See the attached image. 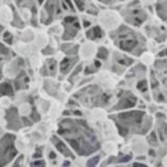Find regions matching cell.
Returning a JSON list of instances; mask_svg holds the SVG:
<instances>
[{"label":"cell","mask_w":167,"mask_h":167,"mask_svg":"<svg viewBox=\"0 0 167 167\" xmlns=\"http://www.w3.org/2000/svg\"><path fill=\"white\" fill-rule=\"evenodd\" d=\"M149 155H155V151H154V150H150V151H149Z\"/></svg>","instance_id":"18"},{"label":"cell","mask_w":167,"mask_h":167,"mask_svg":"<svg viewBox=\"0 0 167 167\" xmlns=\"http://www.w3.org/2000/svg\"><path fill=\"white\" fill-rule=\"evenodd\" d=\"M71 66V62L69 58H65V60L62 62V64H61V70L63 71V72H66V71L70 68Z\"/></svg>","instance_id":"6"},{"label":"cell","mask_w":167,"mask_h":167,"mask_svg":"<svg viewBox=\"0 0 167 167\" xmlns=\"http://www.w3.org/2000/svg\"><path fill=\"white\" fill-rule=\"evenodd\" d=\"M136 98L133 96L132 94L128 95V97H126V98H123V99L121 100L120 102H119L118 104H117V109H126V108H132L135 106L136 104Z\"/></svg>","instance_id":"2"},{"label":"cell","mask_w":167,"mask_h":167,"mask_svg":"<svg viewBox=\"0 0 167 167\" xmlns=\"http://www.w3.org/2000/svg\"><path fill=\"white\" fill-rule=\"evenodd\" d=\"M97 56L99 58H102V60H106V58H108V50L106 48H100L99 51H98Z\"/></svg>","instance_id":"7"},{"label":"cell","mask_w":167,"mask_h":167,"mask_svg":"<svg viewBox=\"0 0 167 167\" xmlns=\"http://www.w3.org/2000/svg\"><path fill=\"white\" fill-rule=\"evenodd\" d=\"M98 160H99V158H98V157L93 158L92 160H90L89 162H88V166H93V165H96L97 162H98Z\"/></svg>","instance_id":"12"},{"label":"cell","mask_w":167,"mask_h":167,"mask_svg":"<svg viewBox=\"0 0 167 167\" xmlns=\"http://www.w3.org/2000/svg\"><path fill=\"white\" fill-rule=\"evenodd\" d=\"M149 140H153L154 141V144H157V139H156V135H155V133H153L151 135H150V137H149Z\"/></svg>","instance_id":"13"},{"label":"cell","mask_w":167,"mask_h":167,"mask_svg":"<svg viewBox=\"0 0 167 167\" xmlns=\"http://www.w3.org/2000/svg\"><path fill=\"white\" fill-rule=\"evenodd\" d=\"M101 36H102V32L98 26H95L94 28H92L90 32H87V37L89 39H92V40L97 39V38H100Z\"/></svg>","instance_id":"4"},{"label":"cell","mask_w":167,"mask_h":167,"mask_svg":"<svg viewBox=\"0 0 167 167\" xmlns=\"http://www.w3.org/2000/svg\"><path fill=\"white\" fill-rule=\"evenodd\" d=\"M66 2H67V3H68V4L70 5V7H71V8H73L72 4H71V2H70V0H66Z\"/></svg>","instance_id":"16"},{"label":"cell","mask_w":167,"mask_h":167,"mask_svg":"<svg viewBox=\"0 0 167 167\" xmlns=\"http://www.w3.org/2000/svg\"><path fill=\"white\" fill-rule=\"evenodd\" d=\"M95 65H96L97 67H100V63H99V62H95Z\"/></svg>","instance_id":"17"},{"label":"cell","mask_w":167,"mask_h":167,"mask_svg":"<svg viewBox=\"0 0 167 167\" xmlns=\"http://www.w3.org/2000/svg\"><path fill=\"white\" fill-rule=\"evenodd\" d=\"M167 56V49H165V50L161 51L160 54H159V56Z\"/></svg>","instance_id":"14"},{"label":"cell","mask_w":167,"mask_h":167,"mask_svg":"<svg viewBox=\"0 0 167 167\" xmlns=\"http://www.w3.org/2000/svg\"><path fill=\"white\" fill-rule=\"evenodd\" d=\"M118 63L122 64V65L128 66L133 63V60H131V58H120V60H118Z\"/></svg>","instance_id":"10"},{"label":"cell","mask_w":167,"mask_h":167,"mask_svg":"<svg viewBox=\"0 0 167 167\" xmlns=\"http://www.w3.org/2000/svg\"><path fill=\"white\" fill-rule=\"evenodd\" d=\"M136 45H137V40L136 39L124 40V41H121L120 44H119L120 48L125 51H132L136 47Z\"/></svg>","instance_id":"3"},{"label":"cell","mask_w":167,"mask_h":167,"mask_svg":"<svg viewBox=\"0 0 167 167\" xmlns=\"http://www.w3.org/2000/svg\"><path fill=\"white\" fill-rule=\"evenodd\" d=\"M144 115V113L143 112H130V113H124V114H120L119 115V118L120 119H123V120H131V119H133L134 122H137V123H139L141 121V119H142V116Z\"/></svg>","instance_id":"1"},{"label":"cell","mask_w":167,"mask_h":167,"mask_svg":"<svg viewBox=\"0 0 167 167\" xmlns=\"http://www.w3.org/2000/svg\"><path fill=\"white\" fill-rule=\"evenodd\" d=\"M56 147L60 149V151H62L63 154H65L66 156H71V154L69 153V151H67V148L65 147V145H64L63 143H56Z\"/></svg>","instance_id":"8"},{"label":"cell","mask_w":167,"mask_h":167,"mask_svg":"<svg viewBox=\"0 0 167 167\" xmlns=\"http://www.w3.org/2000/svg\"><path fill=\"white\" fill-rule=\"evenodd\" d=\"M159 136H160L161 141H165L167 139V124L163 123L159 128Z\"/></svg>","instance_id":"5"},{"label":"cell","mask_w":167,"mask_h":167,"mask_svg":"<svg viewBox=\"0 0 167 167\" xmlns=\"http://www.w3.org/2000/svg\"><path fill=\"white\" fill-rule=\"evenodd\" d=\"M137 88H138L139 90H141L142 92L146 91V89H147V86H146L145 80H141V82H139V84L137 85Z\"/></svg>","instance_id":"9"},{"label":"cell","mask_w":167,"mask_h":167,"mask_svg":"<svg viewBox=\"0 0 167 167\" xmlns=\"http://www.w3.org/2000/svg\"><path fill=\"white\" fill-rule=\"evenodd\" d=\"M89 25H90L89 22H88V21H84V26L87 27V26H89Z\"/></svg>","instance_id":"15"},{"label":"cell","mask_w":167,"mask_h":167,"mask_svg":"<svg viewBox=\"0 0 167 167\" xmlns=\"http://www.w3.org/2000/svg\"><path fill=\"white\" fill-rule=\"evenodd\" d=\"M74 1L76 3V5H78V7L80 8V11H84V8H85V2L82 0H74Z\"/></svg>","instance_id":"11"}]
</instances>
